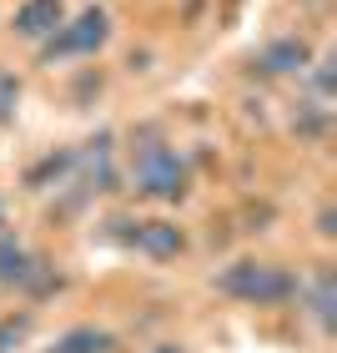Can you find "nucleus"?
Wrapping results in <instances>:
<instances>
[{
	"mask_svg": "<svg viewBox=\"0 0 337 353\" xmlns=\"http://www.w3.org/2000/svg\"><path fill=\"white\" fill-rule=\"evenodd\" d=\"M30 263H36V252H30L15 232H0V288H21Z\"/></svg>",
	"mask_w": 337,
	"mask_h": 353,
	"instance_id": "obj_9",
	"label": "nucleus"
},
{
	"mask_svg": "<svg viewBox=\"0 0 337 353\" xmlns=\"http://www.w3.org/2000/svg\"><path fill=\"white\" fill-rule=\"evenodd\" d=\"M6 222H10V212H6V197H0V232H6Z\"/></svg>",
	"mask_w": 337,
	"mask_h": 353,
	"instance_id": "obj_18",
	"label": "nucleus"
},
{
	"mask_svg": "<svg viewBox=\"0 0 337 353\" xmlns=\"http://www.w3.org/2000/svg\"><path fill=\"white\" fill-rule=\"evenodd\" d=\"M312 61V46L302 36H277L262 46V56H257V66H262L267 76H302Z\"/></svg>",
	"mask_w": 337,
	"mask_h": 353,
	"instance_id": "obj_7",
	"label": "nucleus"
},
{
	"mask_svg": "<svg viewBox=\"0 0 337 353\" xmlns=\"http://www.w3.org/2000/svg\"><path fill=\"white\" fill-rule=\"evenodd\" d=\"M61 288H66V278L56 272V263L36 258V263H30V272H25V283H21V293H25L30 303H45V298H56Z\"/></svg>",
	"mask_w": 337,
	"mask_h": 353,
	"instance_id": "obj_11",
	"label": "nucleus"
},
{
	"mask_svg": "<svg viewBox=\"0 0 337 353\" xmlns=\"http://www.w3.org/2000/svg\"><path fill=\"white\" fill-rule=\"evenodd\" d=\"M131 192L146 202H182L191 192V162L166 141H151L131 162Z\"/></svg>",
	"mask_w": 337,
	"mask_h": 353,
	"instance_id": "obj_2",
	"label": "nucleus"
},
{
	"mask_svg": "<svg viewBox=\"0 0 337 353\" xmlns=\"http://www.w3.org/2000/svg\"><path fill=\"white\" fill-rule=\"evenodd\" d=\"M151 353H186V348H182V343H156Z\"/></svg>",
	"mask_w": 337,
	"mask_h": 353,
	"instance_id": "obj_17",
	"label": "nucleus"
},
{
	"mask_svg": "<svg viewBox=\"0 0 337 353\" xmlns=\"http://www.w3.org/2000/svg\"><path fill=\"white\" fill-rule=\"evenodd\" d=\"M45 353H116V333L96 328V323H76V328L61 333Z\"/></svg>",
	"mask_w": 337,
	"mask_h": 353,
	"instance_id": "obj_8",
	"label": "nucleus"
},
{
	"mask_svg": "<svg viewBox=\"0 0 337 353\" xmlns=\"http://www.w3.org/2000/svg\"><path fill=\"white\" fill-rule=\"evenodd\" d=\"M297 303L307 308V318L317 323V333H332V323H337V272L332 268H317L312 278H302Z\"/></svg>",
	"mask_w": 337,
	"mask_h": 353,
	"instance_id": "obj_5",
	"label": "nucleus"
},
{
	"mask_svg": "<svg viewBox=\"0 0 337 353\" xmlns=\"http://www.w3.org/2000/svg\"><path fill=\"white\" fill-rule=\"evenodd\" d=\"M212 288L232 303H247V308H287V303H297L302 272L267 258H237L212 272Z\"/></svg>",
	"mask_w": 337,
	"mask_h": 353,
	"instance_id": "obj_1",
	"label": "nucleus"
},
{
	"mask_svg": "<svg viewBox=\"0 0 337 353\" xmlns=\"http://www.w3.org/2000/svg\"><path fill=\"white\" fill-rule=\"evenodd\" d=\"M15 111H21V81H15V71L0 66V126H10Z\"/></svg>",
	"mask_w": 337,
	"mask_h": 353,
	"instance_id": "obj_15",
	"label": "nucleus"
},
{
	"mask_svg": "<svg viewBox=\"0 0 337 353\" xmlns=\"http://www.w3.org/2000/svg\"><path fill=\"white\" fill-rule=\"evenodd\" d=\"M111 41V15L101 6H86L81 15H66L51 36L41 41V66H56V61H81L96 56Z\"/></svg>",
	"mask_w": 337,
	"mask_h": 353,
	"instance_id": "obj_3",
	"label": "nucleus"
},
{
	"mask_svg": "<svg viewBox=\"0 0 337 353\" xmlns=\"http://www.w3.org/2000/svg\"><path fill=\"white\" fill-rule=\"evenodd\" d=\"M292 132L312 137V141L327 132V106L317 101V96H307V101H297V111H292Z\"/></svg>",
	"mask_w": 337,
	"mask_h": 353,
	"instance_id": "obj_13",
	"label": "nucleus"
},
{
	"mask_svg": "<svg viewBox=\"0 0 337 353\" xmlns=\"http://www.w3.org/2000/svg\"><path fill=\"white\" fill-rule=\"evenodd\" d=\"M61 21H66V0H21L15 15H10V30H15L21 41H36V46H41Z\"/></svg>",
	"mask_w": 337,
	"mask_h": 353,
	"instance_id": "obj_6",
	"label": "nucleus"
},
{
	"mask_svg": "<svg viewBox=\"0 0 337 353\" xmlns=\"http://www.w3.org/2000/svg\"><path fill=\"white\" fill-rule=\"evenodd\" d=\"M30 333H36V313H30V308L6 313V318H0V353H21L30 343Z\"/></svg>",
	"mask_w": 337,
	"mask_h": 353,
	"instance_id": "obj_12",
	"label": "nucleus"
},
{
	"mask_svg": "<svg viewBox=\"0 0 337 353\" xmlns=\"http://www.w3.org/2000/svg\"><path fill=\"white\" fill-rule=\"evenodd\" d=\"M332 66H337V56H332V51H323L317 61H307V71H302L317 101H332V91H337V81H332Z\"/></svg>",
	"mask_w": 337,
	"mask_h": 353,
	"instance_id": "obj_14",
	"label": "nucleus"
},
{
	"mask_svg": "<svg viewBox=\"0 0 337 353\" xmlns=\"http://www.w3.org/2000/svg\"><path fill=\"white\" fill-rule=\"evenodd\" d=\"M131 248L141 252V258H151V263H171V258L186 252V228H176V222H166V217L136 222L131 228Z\"/></svg>",
	"mask_w": 337,
	"mask_h": 353,
	"instance_id": "obj_4",
	"label": "nucleus"
},
{
	"mask_svg": "<svg viewBox=\"0 0 337 353\" xmlns=\"http://www.w3.org/2000/svg\"><path fill=\"white\" fill-rule=\"evenodd\" d=\"M71 162H76V152H45L36 167H25V192H51V187H61L71 176Z\"/></svg>",
	"mask_w": 337,
	"mask_h": 353,
	"instance_id": "obj_10",
	"label": "nucleus"
},
{
	"mask_svg": "<svg viewBox=\"0 0 337 353\" xmlns=\"http://www.w3.org/2000/svg\"><path fill=\"white\" fill-rule=\"evenodd\" d=\"M317 237H337V212H332V207L317 212Z\"/></svg>",
	"mask_w": 337,
	"mask_h": 353,
	"instance_id": "obj_16",
	"label": "nucleus"
}]
</instances>
